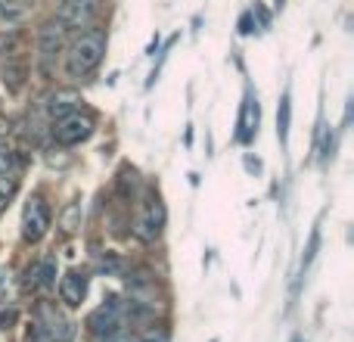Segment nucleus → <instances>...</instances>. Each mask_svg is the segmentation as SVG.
<instances>
[{
    "instance_id": "nucleus-1",
    "label": "nucleus",
    "mask_w": 354,
    "mask_h": 342,
    "mask_svg": "<svg viewBox=\"0 0 354 342\" xmlns=\"http://www.w3.org/2000/svg\"><path fill=\"white\" fill-rule=\"evenodd\" d=\"M106 53V35L100 28H91L78 37V41L68 47L66 53V75L68 78H87V75L97 72V66L103 62Z\"/></svg>"
},
{
    "instance_id": "nucleus-2",
    "label": "nucleus",
    "mask_w": 354,
    "mask_h": 342,
    "mask_svg": "<svg viewBox=\"0 0 354 342\" xmlns=\"http://www.w3.org/2000/svg\"><path fill=\"white\" fill-rule=\"evenodd\" d=\"M162 227H165V206L159 202V196H147L134 221V237L140 243H156L162 237Z\"/></svg>"
},
{
    "instance_id": "nucleus-3",
    "label": "nucleus",
    "mask_w": 354,
    "mask_h": 342,
    "mask_svg": "<svg viewBox=\"0 0 354 342\" xmlns=\"http://www.w3.org/2000/svg\"><path fill=\"white\" fill-rule=\"evenodd\" d=\"M93 134V118L81 116V112H68V116L56 118L53 125V141L59 147H78Z\"/></svg>"
},
{
    "instance_id": "nucleus-4",
    "label": "nucleus",
    "mask_w": 354,
    "mask_h": 342,
    "mask_svg": "<svg viewBox=\"0 0 354 342\" xmlns=\"http://www.w3.org/2000/svg\"><path fill=\"white\" fill-rule=\"evenodd\" d=\"M50 206L41 199V196H35V199L25 202V212H22V237L28 240V243H37V240L44 237V233L50 231Z\"/></svg>"
},
{
    "instance_id": "nucleus-5",
    "label": "nucleus",
    "mask_w": 354,
    "mask_h": 342,
    "mask_svg": "<svg viewBox=\"0 0 354 342\" xmlns=\"http://www.w3.org/2000/svg\"><path fill=\"white\" fill-rule=\"evenodd\" d=\"M56 22H59L66 31L91 28V22H93V0H62V3L56 6Z\"/></svg>"
},
{
    "instance_id": "nucleus-6",
    "label": "nucleus",
    "mask_w": 354,
    "mask_h": 342,
    "mask_svg": "<svg viewBox=\"0 0 354 342\" xmlns=\"http://www.w3.org/2000/svg\"><path fill=\"white\" fill-rule=\"evenodd\" d=\"M87 330L93 333V336H112V333L122 330V314H118V305L115 302H109V305H100L97 312L87 318Z\"/></svg>"
},
{
    "instance_id": "nucleus-7",
    "label": "nucleus",
    "mask_w": 354,
    "mask_h": 342,
    "mask_svg": "<svg viewBox=\"0 0 354 342\" xmlns=\"http://www.w3.org/2000/svg\"><path fill=\"white\" fill-rule=\"evenodd\" d=\"M62 41H66V28H62L56 19L37 28V50H41V56H47V60H53V56L59 53Z\"/></svg>"
},
{
    "instance_id": "nucleus-8",
    "label": "nucleus",
    "mask_w": 354,
    "mask_h": 342,
    "mask_svg": "<svg viewBox=\"0 0 354 342\" xmlns=\"http://www.w3.org/2000/svg\"><path fill=\"white\" fill-rule=\"evenodd\" d=\"M84 293H87V277L78 274V271H72V274H66V277L59 280V296H62V302H66L68 308L81 305Z\"/></svg>"
},
{
    "instance_id": "nucleus-9",
    "label": "nucleus",
    "mask_w": 354,
    "mask_h": 342,
    "mask_svg": "<svg viewBox=\"0 0 354 342\" xmlns=\"http://www.w3.org/2000/svg\"><path fill=\"white\" fill-rule=\"evenodd\" d=\"M28 277H31V280H28L31 287H44V289L53 287V283H56V255H44L41 262L28 271Z\"/></svg>"
},
{
    "instance_id": "nucleus-10",
    "label": "nucleus",
    "mask_w": 354,
    "mask_h": 342,
    "mask_svg": "<svg viewBox=\"0 0 354 342\" xmlns=\"http://www.w3.org/2000/svg\"><path fill=\"white\" fill-rule=\"evenodd\" d=\"M0 75H3V84L10 93H19L25 84V75H28V66H25L22 60H6L3 69H0Z\"/></svg>"
},
{
    "instance_id": "nucleus-11",
    "label": "nucleus",
    "mask_w": 354,
    "mask_h": 342,
    "mask_svg": "<svg viewBox=\"0 0 354 342\" xmlns=\"http://www.w3.org/2000/svg\"><path fill=\"white\" fill-rule=\"evenodd\" d=\"M75 103H78V97H75L72 91H56L53 97L47 100V116L50 118L68 116V112H75Z\"/></svg>"
},
{
    "instance_id": "nucleus-12",
    "label": "nucleus",
    "mask_w": 354,
    "mask_h": 342,
    "mask_svg": "<svg viewBox=\"0 0 354 342\" xmlns=\"http://www.w3.org/2000/svg\"><path fill=\"white\" fill-rule=\"evenodd\" d=\"M25 16H28V10H25L22 3H16V0H0V22L19 25V22H25Z\"/></svg>"
},
{
    "instance_id": "nucleus-13",
    "label": "nucleus",
    "mask_w": 354,
    "mask_h": 342,
    "mask_svg": "<svg viewBox=\"0 0 354 342\" xmlns=\"http://www.w3.org/2000/svg\"><path fill=\"white\" fill-rule=\"evenodd\" d=\"M59 227L66 233H75L81 227V202H68L66 208H62V218H59Z\"/></svg>"
},
{
    "instance_id": "nucleus-14",
    "label": "nucleus",
    "mask_w": 354,
    "mask_h": 342,
    "mask_svg": "<svg viewBox=\"0 0 354 342\" xmlns=\"http://www.w3.org/2000/svg\"><path fill=\"white\" fill-rule=\"evenodd\" d=\"M19 168H22V159H19L16 150L0 147V174H10V177H12Z\"/></svg>"
},
{
    "instance_id": "nucleus-15",
    "label": "nucleus",
    "mask_w": 354,
    "mask_h": 342,
    "mask_svg": "<svg viewBox=\"0 0 354 342\" xmlns=\"http://www.w3.org/2000/svg\"><path fill=\"white\" fill-rule=\"evenodd\" d=\"M277 134H280V143H286V137H289V93L280 100V112H277Z\"/></svg>"
},
{
    "instance_id": "nucleus-16",
    "label": "nucleus",
    "mask_w": 354,
    "mask_h": 342,
    "mask_svg": "<svg viewBox=\"0 0 354 342\" xmlns=\"http://www.w3.org/2000/svg\"><path fill=\"white\" fill-rule=\"evenodd\" d=\"M12 196H16V177L3 174V177H0V212H3V208L10 206Z\"/></svg>"
},
{
    "instance_id": "nucleus-17",
    "label": "nucleus",
    "mask_w": 354,
    "mask_h": 342,
    "mask_svg": "<svg viewBox=\"0 0 354 342\" xmlns=\"http://www.w3.org/2000/svg\"><path fill=\"white\" fill-rule=\"evenodd\" d=\"M97 268L103 271V274H118V271H122V258L109 252V255H103V258L97 262Z\"/></svg>"
},
{
    "instance_id": "nucleus-18",
    "label": "nucleus",
    "mask_w": 354,
    "mask_h": 342,
    "mask_svg": "<svg viewBox=\"0 0 354 342\" xmlns=\"http://www.w3.org/2000/svg\"><path fill=\"white\" fill-rule=\"evenodd\" d=\"M317 243H320V233L314 231V233H311V243H308V252H305V268H308V264H311L314 252H317Z\"/></svg>"
},
{
    "instance_id": "nucleus-19",
    "label": "nucleus",
    "mask_w": 354,
    "mask_h": 342,
    "mask_svg": "<svg viewBox=\"0 0 354 342\" xmlns=\"http://www.w3.org/2000/svg\"><path fill=\"white\" fill-rule=\"evenodd\" d=\"M103 342H137V339L128 336L124 330H118V333H112V336H103Z\"/></svg>"
},
{
    "instance_id": "nucleus-20",
    "label": "nucleus",
    "mask_w": 354,
    "mask_h": 342,
    "mask_svg": "<svg viewBox=\"0 0 354 342\" xmlns=\"http://www.w3.org/2000/svg\"><path fill=\"white\" fill-rule=\"evenodd\" d=\"M10 47H12V35L10 31H0V53H6Z\"/></svg>"
},
{
    "instance_id": "nucleus-21",
    "label": "nucleus",
    "mask_w": 354,
    "mask_h": 342,
    "mask_svg": "<svg viewBox=\"0 0 354 342\" xmlns=\"http://www.w3.org/2000/svg\"><path fill=\"white\" fill-rule=\"evenodd\" d=\"M6 134H10V118H6L3 112H0V141H3Z\"/></svg>"
},
{
    "instance_id": "nucleus-22",
    "label": "nucleus",
    "mask_w": 354,
    "mask_h": 342,
    "mask_svg": "<svg viewBox=\"0 0 354 342\" xmlns=\"http://www.w3.org/2000/svg\"><path fill=\"white\" fill-rule=\"evenodd\" d=\"M140 342H168V336H165V333H159V336H156V333H149V336L140 339Z\"/></svg>"
}]
</instances>
